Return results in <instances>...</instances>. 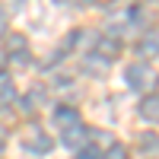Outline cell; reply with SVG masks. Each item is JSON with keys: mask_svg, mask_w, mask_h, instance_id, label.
<instances>
[{"mask_svg": "<svg viewBox=\"0 0 159 159\" xmlns=\"http://www.w3.org/2000/svg\"><path fill=\"white\" fill-rule=\"evenodd\" d=\"M0 150H3V143H0Z\"/></svg>", "mask_w": 159, "mask_h": 159, "instance_id": "obj_15", "label": "cell"}, {"mask_svg": "<svg viewBox=\"0 0 159 159\" xmlns=\"http://www.w3.org/2000/svg\"><path fill=\"white\" fill-rule=\"evenodd\" d=\"M10 99H13V86L7 76H0V102H10Z\"/></svg>", "mask_w": 159, "mask_h": 159, "instance_id": "obj_12", "label": "cell"}, {"mask_svg": "<svg viewBox=\"0 0 159 159\" xmlns=\"http://www.w3.org/2000/svg\"><path fill=\"white\" fill-rule=\"evenodd\" d=\"M64 3H92V0H64Z\"/></svg>", "mask_w": 159, "mask_h": 159, "instance_id": "obj_14", "label": "cell"}, {"mask_svg": "<svg viewBox=\"0 0 159 159\" xmlns=\"http://www.w3.org/2000/svg\"><path fill=\"white\" fill-rule=\"evenodd\" d=\"M105 64H108V61H105V57H99V54H96V57H86L89 73H96V70H99V73H105Z\"/></svg>", "mask_w": 159, "mask_h": 159, "instance_id": "obj_10", "label": "cell"}, {"mask_svg": "<svg viewBox=\"0 0 159 159\" xmlns=\"http://www.w3.org/2000/svg\"><path fill=\"white\" fill-rule=\"evenodd\" d=\"M80 159H99V150H96V143H92V147H83V150H80Z\"/></svg>", "mask_w": 159, "mask_h": 159, "instance_id": "obj_13", "label": "cell"}, {"mask_svg": "<svg viewBox=\"0 0 159 159\" xmlns=\"http://www.w3.org/2000/svg\"><path fill=\"white\" fill-rule=\"evenodd\" d=\"M96 51H99V57L111 61V57L121 54V42H115V38H99V42H96Z\"/></svg>", "mask_w": 159, "mask_h": 159, "instance_id": "obj_4", "label": "cell"}, {"mask_svg": "<svg viewBox=\"0 0 159 159\" xmlns=\"http://www.w3.org/2000/svg\"><path fill=\"white\" fill-rule=\"evenodd\" d=\"M25 7V0H0V13L3 16H19Z\"/></svg>", "mask_w": 159, "mask_h": 159, "instance_id": "obj_8", "label": "cell"}, {"mask_svg": "<svg viewBox=\"0 0 159 159\" xmlns=\"http://www.w3.org/2000/svg\"><path fill=\"white\" fill-rule=\"evenodd\" d=\"M156 86H159V80H156Z\"/></svg>", "mask_w": 159, "mask_h": 159, "instance_id": "obj_16", "label": "cell"}, {"mask_svg": "<svg viewBox=\"0 0 159 159\" xmlns=\"http://www.w3.org/2000/svg\"><path fill=\"white\" fill-rule=\"evenodd\" d=\"M105 159H127V150L121 147V143H111L108 153H105Z\"/></svg>", "mask_w": 159, "mask_h": 159, "instance_id": "obj_11", "label": "cell"}, {"mask_svg": "<svg viewBox=\"0 0 159 159\" xmlns=\"http://www.w3.org/2000/svg\"><path fill=\"white\" fill-rule=\"evenodd\" d=\"M124 80H127V86H130V89H137V92H147V89L156 83L147 64H130V67L124 70Z\"/></svg>", "mask_w": 159, "mask_h": 159, "instance_id": "obj_1", "label": "cell"}, {"mask_svg": "<svg viewBox=\"0 0 159 159\" xmlns=\"http://www.w3.org/2000/svg\"><path fill=\"white\" fill-rule=\"evenodd\" d=\"M25 150L42 156V153H48V150H51V137L45 134V130H38V127L32 124L29 130H25Z\"/></svg>", "mask_w": 159, "mask_h": 159, "instance_id": "obj_2", "label": "cell"}, {"mask_svg": "<svg viewBox=\"0 0 159 159\" xmlns=\"http://www.w3.org/2000/svg\"><path fill=\"white\" fill-rule=\"evenodd\" d=\"M140 147H143V153H156L159 156V137L156 134H143L140 137Z\"/></svg>", "mask_w": 159, "mask_h": 159, "instance_id": "obj_9", "label": "cell"}, {"mask_svg": "<svg viewBox=\"0 0 159 159\" xmlns=\"http://www.w3.org/2000/svg\"><path fill=\"white\" fill-rule=\"evenodd\" d=\"M137 54H140V57H147V61L156 57V54H159V35H147V38L137 45Z\"/></svg>", "mask_w": 159, "mask_h": 159, "instance_id": "obj_7", "label": "cell"}, {"mask_svg": "<svg viewBox=\"0 0 159 159\" xmlns=\"http://www.w3.org/2000/svg\"><path fill=\"white\" fill-rule=\"evenodd\" d=\"M140 118L143 121H159V96H147L140 102Z\"/></svg>", "mask_w": 159, "mask_h": 159, "instance_id": "obj_5", "label": "cell"}, {"mask_svg": "<svg viewBox=\"0 0 159 159\" xmlns=\"http://www.w3.org/2000/svg\"><path fill=\"white\" fill-rule=\"evenodd\" d=\"M86 140H89V130L83 124H73V127H64V147L67 150H83L86 147Z\"/></svg>", "mask_w": 159, "mask_h": 159, "instance_id": "obj_3", "label": "cell"}, {"mask_svg": "<svg viewBox=\"0 0 159 159\" xmlns=\"http://www.w3.org/2000/svg\"><path fill=\"white\" fill-rule=\"evenodd\" d=\"M54 124H61V127H73V124H80L76 108H67V105H61V108L54 111Z\"/></svg>", "mask_w": 159, "mask_h": 159, "instance_id": "obj_6", "label": "cell"}]
</instances>
